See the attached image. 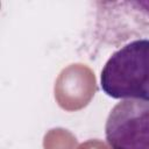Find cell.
<instances>
[{
	"label": "cell",
	"mask_w": 149,
	"mask_h": 149,
	"mask_svg": "<svg viewBox=\"0 0 149 149\" xmlns=\"http://www.w3.org/2000/svg\"><path fill=\"white\" fill-rule=\"evenodd\" d=\"M100 86L114 99L149 101V38L132 41L115 51L101 70Z\"/></svg>",
	"instance_id": "obj_1"
},
{
	"label": "cell",
	"mask_w": 149,
	"mask_h": 149,
	"mask_svg": "<svg viewBox=\"0 0 149 149\" xmlns=\"http://www.w3.org/2000/svg\"><path fill=\"white\" fill-rule=\"evenodd\" d=\"M105 135L112 149H149V101L118 102L108 114Z\"/></svg>",
	"instance_id": "obj_2"
}]
</instances>
